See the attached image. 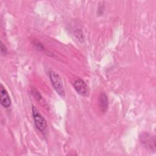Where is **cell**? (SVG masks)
Returning a JSON list of instances; mask_svg holds the SVG:
<instances>
[{
  "mask_svg": "<svg viewBox=\"0 0 156 156\" xmlns=\"http://www.w3.org/2000/svg\"><path fill=\"white\" fill-rule=\"evenodd\" d=\"M0 102L2 106H3L4 108H9L11 105V99H10V96L7 91L6 90V89L2 85V84L1 85Z\"/></svg>",
  "mask_w": 156,
  "mask_h": 156,
  "instance_id": "cell-5",
  "label": "cell"
},
{
  "mask_svg": "<svg viewBox=\"0 0 156 156\" xmlns=\"http://www.w3.org/2000/svg\"><path fill=\"white\" fill-rule=\"evenodd\" d=\"M7 52V49L4 43L1 41V53L2 55H5Z\"/></svg>",
  "mask_w": 156,
  "mask_h": 156,
  "instance_id": "cell-10",
  "label": "cell"
},
{
  "mask_svg": "<svg viewBox=\"0 0 156 156\" xmlns=\"http://www.w3.org/2000/svg\"><path fill=\"white\" fill-rule=\"evenodd\" d=\"M139 138L141 143L144 147L149 151H155L156 144L155 135L147 132H143L140 134Z\"/></svg>",
  "mask_w": 156,
  "mask_h": 156,
  "instance_id": "cell-3",
  "label": "cell"
},
{
  "mask_svg": "<svg viewBox=\"0 0 156 156\" xmlns=\"http://www.w3.org/2000/svg\"><path fill=\"white\" fill-rule=\"evenodd\" d=\"M74 35L76 38L80 42H83L85 40L84 35L80 29H76L74 31Z\"/></svg>",
  "mask_w": 156,
  "mask_h": 156,
  "instance_id": "cell-7",
  "label": "cell"
},
{
  "mask_svg": "<svg viewBox=\"0 0 156 156\" xmlns=\"http://www.w3.org/2000/svg\"><path fill=\"white\" fill-rule=\"evenodd\" d=\"M32 113L36 128L42 133L45 134L47 132L48 129V125L46 119L41 115L38 109L34 106H32Z\"/></svg>",
  "mask_w": 156,
  "mask_h": 156,
  "instance_id": "cell-1",
  "label": "cell"
},
{
  "mask_svg": "<svg viewBox=\"0 0 156 156\" xmlns=\"http://www.w3.org/2000/svg\"><path fill=\"white\" fill-rule=\"evenodd\" d=\"M104 5H99V7L98 8V13L99 15H102L103 13V11H104Z\"/></svg>",
  "mask_w": 156,
  "mask_h": 156,
  "instance_id": "cell-11",
  "label": "cell"
},
{
  "mask_svg": "<svg viewBox=\"0 0 156 156\" xmlns=\"http://www.w3.org/2000/svg\"><path fill=\"white\" fill-rule=\"evenodd\" d=\"M31 92H32V95L35 97V98L38 101H40L42 99V96H41V94H40L38 93V91L37 90H35V88H33V89L32 90Z\"/></svg>",
  "mask_w": 156,
  "mask_h": 156,
  "instance_id": "cell-9",
  "label": "cell"
},
{
  "mask_svg": "<svg viewBox=\"0 0 156 156\" xmlns=\"http://www.w3.org/2000/svg\"><path fill=\"white\" fill-rule=\"evenodd\" d=\"M32 44L34 46V47L36 48L39 51H43L44 49V47L43 45L37 40H34L32 42Z\"/></svg>",
  "mask_w": 156,
  "mask_h": 156,
  "instance_id": "cell-8",
  "label": "cell"
},
{
  "mask_svg": "<svg viewBox=\"0 0 156 156\" xmlns=\"http://www.w3.org/2000/svg\"><path fill=\"white\" fill-rule=\"evenodd\" d=\"M73 87L77 93L82 96L87 97L89 94L88 88L86 83L81 79H77L73 82Z\"/></svg>",
  "mask_w": 156,
  "mask_h": 156,
  "instance_id": "cell-4",
  "label": "cell"
},
{
  "mask_svg": "<svg viewBox=\"0 0 156 156\" xmlns=\"http://www.w3.org/2000/svg\"><path fill=\"white\" fill-rule=\"evenodd\" d=\"M98 104L101 112L105 113L108 107V98L105 93H101L98 98Z\"/></svg>",
  "mask_w": 156,
  "mask_h": 156,
  "instance_id": "cell-6",
  "label": "cell"
},
{
  "mask_svg": "<svg viewBox=\"0 0 156 156\" xmlns=\"http://www.w3.org/2000/svg\"><path fill=\"white\" fill-rule=\"evenodd\" d=\"M49 76L52 85L55 90L56 91V92L57 93V94L61 97H65V90L60 76L54 71H50L49 73Z\"/></svg>",
  "mask_w": 156,
  "mask_h": 156,
  "instance_id": "cell-2",
  "label": "cell"
}]
</instances>
